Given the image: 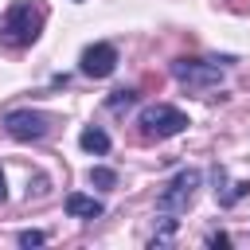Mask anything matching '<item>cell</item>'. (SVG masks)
<instances>
[{"label": "cell", "mask_w": 250, "mask_h": 250, "mask_svg": "<svg viewBox=\"0 0 250 250\" xmlns=\"http://www.w3.org/2000/svg\"><path fill=\"white\" fill-rule=\"evenodd\" d=\"M66 211H70L74 219H98V215H102V203L90 199V195H66Z\"/></svg>", "instance_id": "obj_7"}, {"label": "cell", "mask_w": 250, "mask_h": 250, "mask_svg": "<svg viewBox=\"0 0 250 250\" xmlns=\"http://www.w3.org/2000/svg\"><path fill=\"white\" fill-rule=\"evenodd\" d=\"M113 66H117V51H113L109 43H94V47L82 51V74H90V78H105Z\"/></svg>", "instance_id": "obj_6"}, {"label": "cell", "mask_w": 250, "mask_h": 250, "mask_svg": "<svg viewBox=\"0 0 250 250\" xmlns=\"http://www.w3.org/2000/svg\"><path fill=\"white\" fill-rule=\"evenodd\" d=\"M184 125H188V117L176 105H148V109H141V137L164 141V137H176Z\"/></svg>", "instance_id": "obj_2"}, {"label": "cell", "mask_w": 250, "mask_h": 250, "mask_svg": "<svg viewBox=\"0 0 250 250\" xmlns=\"http://www.w3.org/2000/svg\"><path fill=\"white\" fill-rule=\"evenodd\" d=\"M207 246H230L227 234H207Z\"/></svg>", "instance_id": "obj_13"}, {"label": "cell", "mask_w": 250, "mask_h": 250, "mask_svg": "<svg viewBox=\"0 0 250 250\" xmlns=\"http://www.w3.org/2000/svg\"><path fill=\"white\" fill-rule=\"evenodd\" d=\"M78 145H82L86 152H105V148H109V137H105V133H102L98 125H90V129H82Z\"/></svg>", "instance_id": "obj_8"}, {"label": "cell", "mask_w": 250, "mask_h": 250, "mask_svg": "<svg viewBox=\"0 0 250 250\" xmlns=\"http://www.w3.org/2000/svg\"><path fill=\"white\" fill-rule=\"evenodd\" d=\"M51 125H55V117L51 113H39V109H16V113L4 117V129L16 141H43L51 133Z\"/></svg>", "instance_id": "obj_3"}, {"label": "cell", "mask_w": 250, "mask_h": 250, "mask_svg": "<svg viewBox=\"0 0 250 250\" xmlns=\"http://www.w3.org/2000/svg\"><path fill=\"white\" fill-rule=\"evenodd\" d=\"M242 195H250V184H246V180H238V184H227V188L219 191V203H223V207H230V203H238Z\"/></svg>", "instance_id": "obj_9"}, {"label": "cell", "mask_w": 250, "mask_h": 250, "mask_svg": "<svg viewBox=\"0 0 250 250\" xmlns=\"http://www.w3.org/2000/svg\"><path fill=\"white\" fill-rule=\"evenodd\" d=\"M195 188H199V172L195 168H184L172 184H168V191H160V199H156V207L164 211V215H172V211H184L191 199H195Z\"/></svg>", "instance_id": "obj_5"}, {"label": "cell", "mask_w": 250, "mask_h": 250, "mask_svg": "<svg viewBox=\"0 0 250 250\" xmlns=\"http://www.w3.org/2000/svg\"><path fill=\"white\" fill-rule=\"evenodd\" d=\"M90 184H98V188H113L117 176H113L109 168H90Z\"/></svg>", "instance_id": "obj_11"}, {"label": "cell", "mask_w": 250, "mask_h": 250, "mask_svg": "<svg viewBox=\"0 0 250 250\" xmlns=\"http://www.w3.org/2000/svg\"><path fill=\"white\" fill-rule=\"evenodd\" d=\"M172 74L188 90H207V86H219L223 82V70L215 62H203V59H176L172 62Z\"/></svg>", "instance_id": "obj_4"}, {"label": "cell", "mask_w": 250, "mask_h": 250, "mask_svg": "<svg viewBox=\"0 0 250 250\" xmlns=\"http://www.w3.org/2000/svg\"><path fill=\"white\" fill-rule=\"evenodd\" d=\"M133 98H137L133 90H113V94H109V109H113V113H121V109H129V105H133Z\"/></svg>", "instance_id": "obj_10"}, {"label": "cell", "mask_w": 250, "mask_h": 250, "mask_svg": "<svg viewBox=\"0 0 250 250\" xmlns=\"http://www.w3.org/2000/svg\"><path fill=\"white\" fill-rule=\"evenodd\" d=\"M8 199V188H4V172H0V203Z\"/></svg>", "instance_id": "obj_14"}, {"label": "cell", "mask_w": 250, "mask_h": 250, "mask_svg": "<svg viewBox=\"0 0 250 250\" xmlns=\"http://www.w3.org/2000/svg\"><path fill=\"white\" fill-rule=\"evenodd\" d=\"M47 20V4L43 0H16L8 8V16L0 20V43L4 47H27L39 39Z\"/></svg>", "instance_id": "obj_1"}, {"label": "cell", "mask_w": 250, "mask_h": 250, "mask_svg": "<svg viewBox=\"0 0 250 250\" xmlns=\"http://www.w3.org/2000/svg\"><path fill=\"white\" fill-rule=\"evenodd\" d=\"M20 246H43V234L39 230H23L20 234Z\"/></svg>", "instance_id": "obj_12"}]
</instances>
